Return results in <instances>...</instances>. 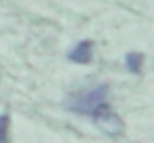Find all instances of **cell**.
I'll list each match as a JSON object with an SVG mask.
<instances>
[{"label":"cell","instance_id":"1","mask_svg":"<svg viewBox=\"0 0 154 143\" xmlns=\"http://www.w3.org/2000/svg\"><path fill=\"white\" fill-rule=\"evenodd\" d=\"M108 97V85H96L88 91H79V94L69 95L67 100V108L71 112H77V114H88V116H94V112L98 108H102Z\"/></svg>","mask_w":154,"mask_h":143},{"label":"cell","instance_id":"2","mask_svg":"<svg viewBox=\"0 0 154 143\" xmlns=\"http://www.w3.org/2000/svg\"><path fill=\"white\" fill-rule=\"evenodd\" d=\"M92 118L96 122V127L102 129L104 133H108V135H117V133H121V129H123L121 118L115 114V110H112L108 104H104L102 108H98Z\"/></svg>","mask_w":154,"mask_h":143},{"label":"cell","instance_id":"3","mask_svg":"<svg viewBox=\"0 0 154 143\" xmlns=\"http://www.w3.org/2000/svg\"><path fill=\"white\" fill-rule=\"evenodd\" d=\"M92 56H94V42H90V40H81V42L69 52V60H73L77 64L90 62Z\"/></svg>","mask_w":154,"mask_h":143},{"label":"cell","instance_id":"4","mask_svg":"<svg viewBox=\"0 0 154 143\" xmlns=\"http://www.w3.org/2000/svg\"><path fill=\"white\" fill-rule=\"evenodd\" d=\"M125 67H127L129 73L140 75L142 67H144V54L142 52H129L127 56H125Z\"/></svg>","mask_w":154,"mask_h":143},{"label":"cell","instance_id":"5","mask_svg":"<svg viewBox=\"0 0 154 143\" xmlns=\"http://www.w3.org/2000/svg\"><path fill=\"white\" fill-rule=\"evenodd\" d=\"M8 114H0V143H8Z\"/></svg>","mask_w":154,"mask_h":143}]
</instances>
